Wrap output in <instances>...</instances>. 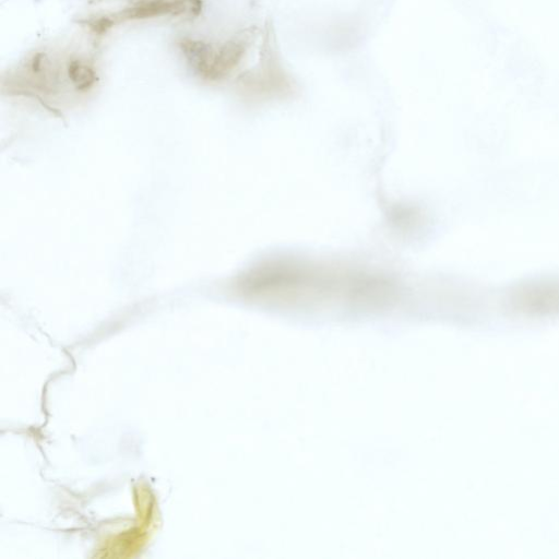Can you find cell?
I'll return each instance as SVG.
<instances>
[{
	"mask_svg": "<svg viewBox=\"0 0 559 559\" xmlns=\"http://www.w3.org/2000/svg\"><path fill=\"white\" fill-rule=\"evenodd\" d=\"M246 43L232 41L219 49L197 41H184L182 51L196 73L208 80H219L228 76L239 65L246 53Z\"/></svg>",
	"mask_w": 559,
	"mask_h": 559,
	"instance_id": "obj_1",
	"label": "cell"
},
{
	"mask_svg": "<svg viewBox=\"0 0 559 559\" xmlns=\"http://www.w3.org/2000/svg\"><path fill=\"white\" fill-rule=\"evenodd\" d=\"M193 0H151L148 3H142L136 7L121 11L111 18L101 19L99 25L101 28H110L114 23L148 19L153 17H162L166 15H181L187 10H193Z\"/></svg>",
	"mask_w": 559,
	"mask_h": 559,
	"instance_id": "obj_3",
	"label": "cell"
},
{
	"mask_svg": "<svg viewBox=\"0 0 559 559\" xmlns=\"http://www.w3.org/2000/svg\"><path fill=\"white\" fill-rule=\"evenodd\" d=\"M509 301L523 312L559 313V278H543L516 285Z\"/></svg>",
	"mask_w": 559,
	"mask_h": 559,
	"instance_id": "obj_2",
	"label": "cell"
},
{
	"mask_svg": "<svg viewBox=\"0 0 559 559\" xmlns=\"http://www.w3.org/2000/svg\"><path fill=\"white\" fill-rule=\"evenodd\" d=\"M69 78L79 90L89 89L95 82L94 71L86 64L80 62L71 63L69 66Z\"/></svg>",
	"mask_w": 559,
	"mask_h": 559,
	"instance_id": "obj_4",
	"label": "cell"
}]
</instances>
